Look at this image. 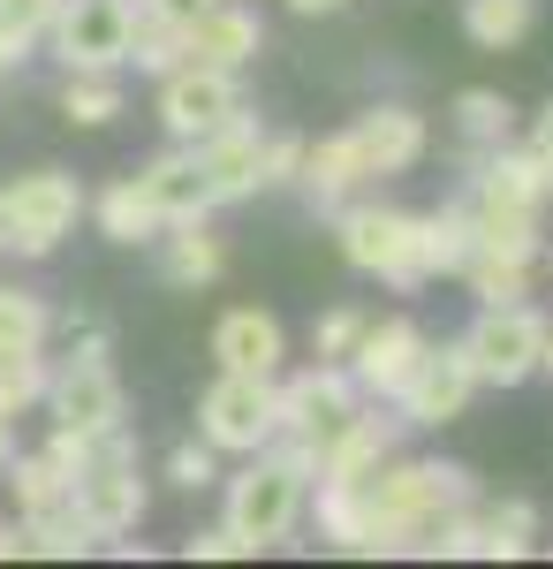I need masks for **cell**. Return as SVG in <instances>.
I'll return each instance as SVG.
<instances>
[{
  "mask_svg": "<svg viewBox=\"0 0 553 569\" xmlns=\"http://www.w3.org/2000/svg\"><path fill=\"white\" fill-rule=\"evenodd\" d=\"M477 501L463 463H402L386 456L364 479H319V531L341 555H432L440 525Z\"/></svg>",
  "mask_w": 553,
  "mask_h": 569,
  "instance_id": "cell-1",
  "label": "cell"
},
{
  "mask_svg": "<svg viewBox=\"0 0 553 569\" xmlns=\"http://www.w3.org/2000/svg\"><path fill=\"white\" fill-rule=\"evenodd\" d=\"M303 493H311V479H303L296 463L281 456V448H258L251 463L228 479V501H220V525L235 531L251 555H265V547H281L289 531L303 525Z\"/></svg>",
  "mask_w": 553,
  "mask_h": 569,
  "instance_id": "cell-2",
  "label": "cell"
},
{
  "mask_svg": "<svg viewBox=\"0 0 553 569\" xmlns=\"http://www.w3.org/2000/svg\"><path fill=\"white\" fill-rule=\"evenodd\" d=\"M46 418H53V433H77V440L122 433L129 395L114 380V365H107V335H84L77 357H61L46 372Z\"/></svg>",
  "mask_w": 553,
  "mask_h": 569,
  "instance_id": "cell-3",
  "label": "cell"
},
{
  "mask_svg": "<svg viewBox=\"0 0 553 569\" xmlns=\"http://www.w3.org/2000/svg\"><path fill=\"white\" fill-rule=\"evenodd\" d=\"M334 243L356 273H380L394 289H418L425 273V213L402 206H334Z\"/></svg>",
  "mask_w": 553,
  "mask_h": 569,
  "instance_id": "cell-4",
  "label": "cell"
},
{
  "mask_svg": "<svg viewBox=\"0 0 553 569\" xmlns=\"http://www.w3.org/2000/svg\"><path fill=\"white\" fill-rule=\"evenodd\" d=\"M364 410V388L349 380L341 357H319L311 372L273 380V440H303L311 456H326V440Z\"/></svg>",
  "mask_w": 553,
  "mask_h": 569,
  "instance_id": "cell-5",
  "label": "cell"
},
{
  "mask_svg": "<svg viewBox=\"0 0 553 569\" xmlns=\"http://www.w3.org/2000/svg\"><path fill=\"white\" fill-rule=\"evenodd\" d=\"M463 357L477 372V388H523L546 357V311H531L523 297L515 305H485L463 335Z\"/></svg>",
  "mask_w": 553,
  "mask_h": 569,
  "instance_id": "cell-6",
  "label": "cell"
},
{
  "mask_svg": "<svg viewBox=\"0 0 553 569\" xmlns=\"http://www.w3.org/2000/svg\"><path fill=\"white\" fill-rule=\"evenodd\" d=\"M77 517H84L99 539H122V531L144 525V471H137V456H129V426L122 433H107V440H91V456H84V471H77Z\"/></svg>",
  "mask_w": 553,
  "mask_h": 569,
  "instance_id": "cell-7",
  "label": "cell"
},
{
  "mask_svg": "<svg viewBox=\"0 0 553 569\" xmlns=\"http://www.w3.org/2000/svg\"><path fill=\"white\" fill-rule=\"evenodd\" d=\"M129 39H137V0H61L46 31L61 69H129Z\"/></svg>",
  "mask_w": 553,
  "mask_h": 569,
  "instance_id": "cell-8",
  "label": "cell"
},
{
  "mask_svg": "<svg viewBox=\"0 0 553 569\" xmlns=\"http://www.w3.org/2000/svg\"><path fill=\"white\" fill-rule=\"evenodd\" d=\"M198 440L213 456H258L273 440V380H251V372H220L205 402H198Z\"/></svg>",
  "mask_w": 553,
  "mask_h": 569,
  "instance_id": "cell-9",
  "label": "cell"
},
{
  "mask_svg": "<svg viewBox=\"0 0 553 569\" xmlns=\"http://www.w3.org/2000/svg\"><path fill=\"white\" fill-rule=\"evenodd\" d=\"M235 114H251V107H243V84H235L228 69H198V61H182V69L160 77V130H168L174 144H198V137L228 130Z\"/></svg>",
  "mask_w": 553,
  "mask_h": 569,
  "instance_id": "cell-10",
  "label": "cell"
},
{
  "mask_svg": "<svg viewBox=\"0 0 553 569\" xmlns=\"http://www.w3.org/2000/svg\"><path fill=\"white\" fill-rule=\"evenodd\" d=\"M8 213H16V251L23 259H53L61 236L84 213V182L69 176V168H31V176H16V190H8Z\"/></svg>",
  "mask_w": 553,
  "mask_h": 569,
  "instance_id": "cell-11",
  "label": "cell"
},
{
  "mask_svg": "<svg viewBox=\"0 0 553 569\" xmlns=\"http://www.w3.org/2000/svg\"><path fill=\"white\" fill-rule=\"evenodd\" d=\"M470 395H477V372H470L463 342H425L410 380L394 388V410H402V426H448L470 410Z\"/></svg>",
  "mask_w": 553,
  "mask_h": 569,
  "instance_id": "cell-12",
  "label": "cell"
},
{
  "mask_svg": "<svg viewBox=\"0 0 553 569\" xmlns=\"http://www.w3.org/2000/svg\"><path fill=\"white\" fill-rule=\"evenodd\" d=\"M531 539H539V509L531 501H493V509H455L440 539H432V555H455V562H515V555H531Z\"/></svg>",
  "mask_w": 553,
  "mask_h": 569,
  "instance_id": "cell-13",
  "label": "cell"
},
{
  "mask_svg": "<svg viewBox=\"0 0 553 569\" xmlns=\"http://www.w3.org/2000/svg\"><path fill=\"white\" fill-rule=\"evenodd\" d=\"M418 350H425L418 319H364L356 350L341 357V365H349V380L364 388V402H394V388L410 380V365H418Z\"/></svg>",
  "mask_w": 553,
  "mask_h": 569,
  "instance_id": "cell-14",
  "label": "cell"
},
{
  "mask_svg": "<svg viewBox=\"0 0 553 569\" xmlns=\"http://www.w3.org/2000/svg\"><path fill=\"white\" fill-rule=\"evenodd\" d=\"M349 144H356V160H364V176H402V168H418L425 160V114L418 107H402V99H386V107H364L356 122H349Z\"/></svg>",
  "mask_w": 553,
  "mask_h": 569,
  "instance_id": "cell-15",
  "label": "cell"
},
{
  "mask_svg": "<svg viewBox=\"0 0 553 569\" xmlns=\"http://www.w3.org/2000/svg\"><path fill=\"white\" fill-rule=\"evenodd\" d=\"M190 152H198V168H205V182H213V198H220V206H235V198L265 190V130H258L251 114H235L228 130L198 137Z\"/></svg>",
  "mask_w": 553,
  "mask_h": 569,
  "instance_id": "cell-16",
  "label": "cell"
},
{
  "mask_svg": "<svg viewBox=\"0 0 553 569\" xmlns=\"http://www.w3.org/2000/svg\"><path fill=\"white\" fill-rule=\"evenodd\" d=\"M137 190H144V206L160 213V228H174V220H205V213L220 206L190 144H168V152H152V160L137 168Z\"/></svg>",
  "mask_w": 553,
  "mask_h": 569,
  "instance_id": "cell-17",
  "label": "cell"
},
{
  "mask_svg": "<svg viewBox=\"0 0 553 569\" xmlns=\"http://www.w3.org/2000/svg\"><path fill=\"white\" fill-rule=\"evenodd\" d=\"M258 46H265V23H258L251 8H235V0H213V8H205V16L182 31V61L243 77V69L258 61Z\"/></svg>",
  "mask_w": 553,
  "mask_h": 569,
  "instance_id": "cell-18",
  "label": "cell"
},
{
  "mask_svg": "<svg viewBox=\"0 0 553 569\" xmlns=\"http://www.w3.org/2000/svg\"><path fill=\"white\" fill-rule=\"evenodd\" d=\"M281 357H289V335H281V319H273V311H258V305L220 311V327H213V365H220V372L281 380Z\"/></svg>",
  "mask_w": 553,
  "mask_h": 569,
  "instance_id": "cell-19",
  "label": "cell"
},
{
  "mask_svg": "<svg viewBox=\"0 0 553 569\" xmlns=\"http://www.w3.org/2000/svg\"><path fill=\"white\" fill-rule=\"evenodd\" d=\"M303 198L319 206V213H334V206H349L356 190H364V160H356V144H349V130L341 137H319V144H303Z\"/></svg>",
  "mask_w": 553,
  "mask_h": 569,
  "instance_id": "cell-20",
  "label": "cell"
},
{
  "mask_svg": "<svg viewBox=\"0 0 553 569\" xmlns=\"http://www.w3.org/2000/svg\"><path fill=\"white\" fill-rule=\"evenodd\" d=\"M220 266H228V243H220L205 220H174V228H160V281H174V289H205V281H220Z\"/></svg>",
  "mask_w": 553,
  "mask_h": 569,
  "instance_id": "cell-21",
  "label": "cell"
},
{
  "mask_svg": "<svg viewBox=\"0 0 553 569\" xmlns=\"http://www.w3.org/2000/svg\"><path fill=\"white\" fill-rule=\"evenodd\" d=\"M394 426H402V418H372V410H356V418L326 440L319 479H364L372 463H386V456H394Z\"/></svg>",
  "mask_w": 553,
  "mask_h": 569,
  "instance_id": "cell-22",
  "label": "cell"
},
{
  "mask_svg": "<svg viewBox=\"0 0 553 569\" xmlns=\"http://www.w3.org/2000/svg\"><path fill=\"white\" fill-rule=\"evenodd\" d=\"M8 486H16V525H31V517H53V509H69V493H77V471L46 448V456H16L8 463Z\"/></svg>",
  "mask_w": 553,
  "mask_h": 569,
  "instance_id": "cell-23",
  "label": "cell"
},
{
  "mask_svg": "<svg viewBox=\"0 0 553 569\" xmlns=\"http://www.w3.org/2000/svg\"><path fill=\"white\" fill-rule=\"evenodd\" d=\"M91 220H99V236H107V243H160V213L144 206L137 176L107 182V190L91 198Z\"/></svg>",
  "mask_w": 553,
  "mask_h": 569,
  "instance_id": "cell-24",
  "label": "cell"
},
{
  "mask_svg": "<svg viewBox=\"0 0 553 569\" xmlns=\"http://www.w3.org/2000/svg\"><path fill=\"white\" fill-rule=\"evenodd\" d=\"M61 114L77 130H107L122 114V69H69L61 77Z\"/></svg>",
  "mask_w": 553,
  "mask_h": 569,
  "instance_id": "cell-25",
  "label": "cell"
},
{
  "mask_svg": "<svg viewBox=\"0 0 553 569\" xmlns=\"http://www.w3.org/2000/svg\"><path fill=\"white\" fill-rule=\"evenodd\" d=\"M531 23H539V0H463V31H470V46H485V53L523 46Z\"/></svg>",
  "mask_w": 553,
  "mask_h": 569,
  "instance_id": "cell-26",
  "label": "cell"
},
{
  "mask_svg": "<svg viewBox=\"0 0 553 569\" xmlns=\"http://www.w3.org/2000/svg\"><path fill=\"white\" fill-rule=\"evenodd\" d=\"M99 547V531L77 517V501L69 509H53V517H31L23 525V555H46V562H77V555H91Z\"/></svg>",
  "mask_w": 553,
  "mask_h": 569,
  "instance_id": "cell-27",
  "label": "cell"
},
{
  "mask_svg": "<svg viewBox=\"0 0 553 569\" xmlns=\"http://www.w3.org/2000/svg\"><path fill=\"white\" fill-rule=\"evenodd\" d=\"M455 130H463V144H477V152H485V144H509L515 137V107L509 99H501V91H455Z\"/></svg>",
  "mask_w": 553,
  "mask_h": 569,
  "instance_id": "cell-28",
  "label": "cell"
},
{
  "mask_svg": "<svg viewBox=\"0 0 553 569\" xmlns=\"http://www.w3.org/2000/svg\"><path fill=\"white\" fill-rule=\"evenodd\" d=\"M463 266H470V206L455 198V206L425 213V273L440 281V273H463Z\"/></svg>",
  "mask_w": 553,
  "mask_h": 569,
  "instance_id": "cell-29",
  "label": "cell"
},
{
  "mask_svg": "<svg viewBox=\"0 0 553 569\" xmlns=\"http://www.w3.org/2000/svg\"><path fill=\"white\" fill-rule=\"evenodd\" d=\"M46 350H0V418H23L31 402H46Z\"/></svg>",
  "mask_w": 553,
  "mask_h": 569,
  "instance_id": "cell-30",
  "label": "cell"
},
{
  "mask_svg": "<svg viewBox=\"0 0 553 569\" xmlns=\"http://www.w3.org/2000/svg\"><path fill=\"white\" fill-rule=\"evenodd\" d=\"M53 335V311L31 289H0V350H46Z\"/></svg>",
  "mask_w": 553,
  "mask_h": 569,
  "instance_id": "cell-31",
  "label": "cell"
},
{
  "mask_svg": "<svg viewBox=\"0 0 553 569\" xmlns=\"http://www.w3.org/2000/svg\"><path fill=\"white\" fill-rule=\"evenodd\" d=\"M129 61H137L144 77H168V69H182V31H168V23H152V16H137V39H129Z\"/></svg>",
  "mask_w": 553,
  "mask_h": 569,
  "instance_id": "cell-32",
  "label": "cell"
},
{
  "mask_svg": "<svg viewBox=\"0 0 553 569\" xmlns=\"http://www.w3.org/2000/svg\"><path fill=\"white\" fill-rule=\"evenodd\" d=\"M53 16H61V0H0V31L23 46V53L53 31Z\"/></svg>",
  "mask_w": 553,
  "mask_h": 569,
  "instance_id": "cell-33",
  "label": "cell"
},
{
  "mask_svg": "<svg viewBox=\"0 0 553 569\" xmlns=\"http://www.w3.org/2000/svg\"><path fill=\"white\" fill-rule=\"evenodd\" d=\"M470 289L485 297V305H515L523 289H531V266H501V259H470Z\"/></svg>",
  "mask_w": 553,
  "mask_h": 569,
  "instance_id": "cell-34",
  "label": "cell"
},
{
  "mask_svg": "<svg viewBox=\"0 0 553 569\" xmlns=\"http://www.w3.org/2000/svg\"><path fill=\"white\" fill-rule=\"evenodd\" d=\"M356 335H364V311L334 305L319 327H311V350H319V357H349V350H356Z\"/></svg>",
  "mask_w": 553,
  "mask_h": 569,
  "instance_id": "cell-35",
  "label": "cell"
},
{
  "mask_svg": "<svg viewBox=\"0 0 553 569\" xmlns=\"http://www.w3.org/2000/svg\"><path fill=\"white\" fill-rule=\"evenodd\" d=\"M168 479L174 486H213L220 479V471H213V448H205V440H182V448L168 456Z\"/></svg>",
  "mask_w": 553,
  "mask_h": 569,
  "instance_id": "cell-36",
  "label": "cell"
},
{
  "mask_svg": "<svg viewBox=\"0 0 553 569\" xmlns=\"http://www.w3.org/2000/svg\"><path fill=\"white\" fill-rule=\"evenodd\" d=\"M182 555H190V562H243L251 547H243L228 525H213V531H190V547H182Z\"/></svg>",
  "mask_w": 553,
  "mask_h": 569,
  "instance_id": "cell-37",
  "label": "cell"
},
{
  "mask_svg": "<svg viewBox=\"0 0 553 569\" xmlns=\"http://www.w3.org/2000/svg\"><path fill=\"white\" fill-rule=\"evenodd\" d=\"M303 176V137H265V190Z\"/></svg>",
  "mask_w": 553,
  "mask_h": 569,
  "instance_id": "cell-38",
  "label": "cell"
},
{
  "mask_svg": "<svg viewBox=\"0 0 553 569\" xmlns=\"http://www.w3.org/2000/svg\"><path fill=\"white\" fill-rule=\"evenodd\" d=\"M205 8H213V0H137V16H152V23H168V31H190Z\"/></svg>",
  "mask_w": 553,
  "mask_h": 569,
  "instance_id": "cell-39",
  "label": "cell"
},
{
  "mask_svg": "<svg viewBox=\"0 0 553 569\" xmlns=\"http://www.w3.org/2000/svg\"><path fill=\"white\" fill-rule=\"evenodd\" d=\"M523 144H531V152H539V160L553 168V99L539 107V114H531V137H523Z\"/></svg>",
  "mask_w": 553,
  "mask_h": 569,
  "instance_id": "cell-40",
  "label": "cell"
},
{
  "mask_svg": "<svg viewBox=\"0 0 553 569\" xmlns=\"http://www.w3.org/2000/svg\"><path fill=\"white\" fill-rule=\"evenodd\" d=\"M16 555H23V525H8V517H0V562H16Z\"/></svg>",
  "mask_w": 553,
  "mask_h": 569,
  "instance_id": "cell-41",
  "label": "cell"
},
{
  "mask_svg": "<svg viewBox=\"0 0 553 569\" xmlns=\"http://www.w3.org/2000/svg\"><path fill=\"white\" fill-rule=\"evenodd\" d=\"M16 251V213H8V190H0V259Z\"/></svg>",
  "mask_w": 553,
  "mask_h": 569,
  "instance_id": "cell-42",
  "label": "cell"
},
{
  "mask_svg": "<svg viewBox=\"0 0 553 569\" xmlns=\"http://www.w3.org/2000/svg\"><path fill=\"white\" fill-rule=\"evenodd\" d=\"M8 463H16V426L0 418V479H8Z\"/></svg>",
  "mask_w": 553,
  "mask_h": 569,
  "instance_id": "cell-43",
  "label": "cell"
},
{
  "mask_svg": "<svg viewBox=\"0 0 553 569\" xmlns=\"http://www.w3.org/2000/svg\"><path fill=\"white\" fill-rule=\"evenodd\" d=\"M296 16H334V8H349V0H289Z\"/></svg>",
  "mask_w": 553,
  "mask_h": 569,
  "instance_id": "cell-44",
  "label": "cell"
},
{
  "mask_svg": "<svg viewBox=\"0 0 553 569\" xmlns=\"http://www.w3.org/2000/svg\"><path fill=\"white\" fill-rule=\"evenodd\" d=\"M16 61H23V46H16V39H8V31H0V77H8Z\"/></svg>",
  "mask_w": 553,
  "mask_h": 569,
  "instance_id": "cell-45",
  "label": "cell"
},
{
  "mask_svg": "<svg viewBox=\"0 0 553 569\" xmlns=\"http://www.w3.org/2000/svg\"><path fill=\"white\" fill-rule=\"evenodd\" d=\"M539 372H546V380H553V327H546V357H539Z\"/></svg>",
  "mask_w": 553,
  "mask_h": 569,
  "instance_id": "cell-46",
  "label": "cell"
},
{
  "mask_svg": "<svg viewBox=\"0 0 553 569\" xmlns=\"http://www.w3.org/2000/svg\"><path fill=\"white\" fill-rule=\"evenodd\" d=\"M539 259H546V273H553V243H546V251H539Z\"/></svg>",
  "mask_w": 553,
  "mask_h": 569,
  "instance_id": "cell-47",
  "label": "cell"
}]
</instances>
